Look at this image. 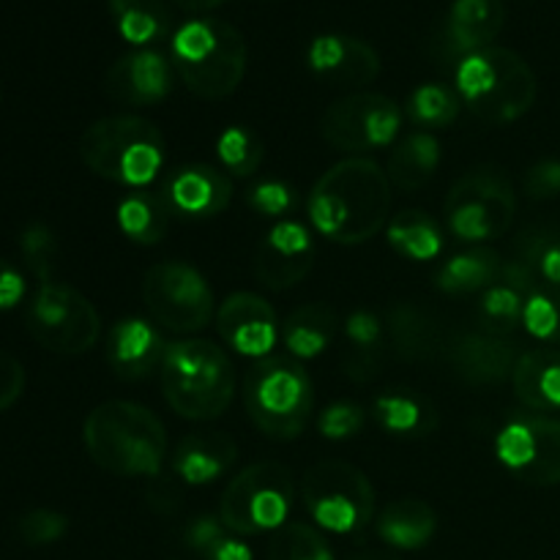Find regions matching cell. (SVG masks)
<instances>
[{"mask_svg":"<svg viewBox=\"0 0 560 560\" xmlns=\"http://www.w3.org/2000/svg\"><path fill=\"white\" fill-rule=\"evenodd\" d=\"M306 213L323 238L355 246L375 238L392 213V180L377 162L350 156L312 186Z\"/></svg>","mask_w":560,"mask_h":560,"instance_id":"6da1fadb","label":"cell"},{"mask_svg":"<svg viewBox=\"0 0 560 560\" xmlns=\"http://www.w3.org/2000/svg\"><path fill=\"white\" fill-rule=\"evenodd\" d=\"M82 443L98 468L124 479H159L167 459V430L159 416L129 399L93 408L82 424Z\"/></svg>","mask_w":560,"mask_h":560,"instance_id":"7a4b0ae2","label":"cell"},{"mask_svg":"<svg viewBox=\"0 0 560 560\" xmlns=\"http://www.w3.org/2000/svg\"><path fill=\"white\" fill-rule=\"evenodd\" d=\"M159 377L164 399L180 419H219L235 399L233 361L208 339H180L170 345Z\"/></svg>","mask_w":560,"mask_h":560,"instance_id":"3957f363","label":"cell"},{"mask_svg":"<svg viewBox=\"0 0 560 560\" xmlns=\"http://www.w3.org/2000/svg\"><path fill=\"white\" fill-rule=\"evenodd\" d=\"M173 66L197 98L222 102L246 74L244 33L224 20L184 22L173 33Z\"/></svg>","mask_w":560,"mask_h":560,"instance_id":"277c9868","label":"cell"},{"mask_svg":"<svg viewBox=\"0 0 560 560\" xmlns=\"http://www.w3.org/2000/svg\"><path fill=\"white\" fill-rule=\"evenodd\" d=\"M536 74L523 55L487 47L457 66V96L485 124H512L536 102Z\"/></svg>","mask_w":560,"mask_h":560,"instance_id":"5b68a950","label":"cell"},{"mask_svg":"<svg viewBox=\"0 0 560 560\" xmlns=\"http://www.w3.org/2000/svg\"><path fill=\"white\" fill-rule=\"evenodd\" d=\"M80 156L91 173L118 186H145L164 164V137L140 115H113L85 129Z\"/></svg>","mask_w":560,"mask_h":560,"instance_id":"8992f818","label":"cell"},{"mask_svg":"<svg viewBox=\"0 0 560 560\" xmlns=\"http://www.w3.org/2000/svg\"><path fill=\"white\" fill-rule=\"evenodd\" d=\"M244 405L252 424L273 441H293L315 408V386L293 355H266L246 370Z\"/></svg>","mask_w":560,"mask_h":560,"instance_id":"52a82bcc","label":"cell"},{"mask_svg":"<svg viewBox=\"0 0 560 560\" xmlns=\"http://www.w3.org/2000/svg\"><path fill=\"white\" fill-rule=\"evenodd\" d=\"M446 224L463 244H490L509 233L517 213V191L506 170L481 164L468 170L446 197Z\"/></svg>","mask_w":560,"mask_h":560,"instance_id":"ba28073f","label":"cell"},{"mask_svg":"<svg viewBox=\"0 0 560 560\" xmlns=\"http://www.w3.org/2000/svg\"><path fill=\"white\" fill-rule=\"evenodd\" d=\"M295 485L288 465L255 463L241 470L219 501V523L238 536H257L279 530L293 509Z\"/></svg>","mask_w":560,"mask_h":560,"instance_id":"9c48e42d","label":"cell"},{"mask_svg":"<svg viewBox=\"0 0 560 560\" xmlns=\"http://www.w3.org/2000/svg\"><path fill=\"white\" fill-rule=\"evenodd\" d=\"M304 506L320 528L331 534H355L375 514V490L364 470L345 459H323L304 476Z\"/></svg>","mask_w":560,"mask_h":560,"instance_id":"30bf717a","label":"cell"},{"mask_svg":"<svg viewBox=\"0 0 560 560\" xmlns=\"http://www.w3.org/2000/svg\"><path fill=\"white\" fill-rule=\"evenodd\" d=\"M27 334L44 350L58 355H82L102 339V317L96 306L63 282H44L33 293L25 312Z\"/></svg>","mask_w":560,"mask_h":560,"instance_id":"8fae6325","label":"cell"},{"mask_svg":"<svg viewBox=\"0 0 560 560\" xmlns=\"http://www.w3.org/2000/svg\"><path fill=\"white\" fill-rule=\"evenodd\" d=\"M142 301L159 328L180 337L208 328L217 315L211 284L195 266L180 260H164L148 268Z\"/></svg>","mask_w":560,"mask_h":560,"instance_id":"7c38bea8","label":"cell"},{"mask_svg":"<svg viewBox=\"0 0 560 560\" xmlns=\"http://www.w3.org/2000/svg\"><path fill=\"white\" fill-rule=\"evenodd\" d=\"M399 129H402V109L383 93H350L337 98L323 115V137L328 145L345 153L392 145Z\"/></svg>","mask_w":560,"mask_h":560,"instance_id":"4fadbf2b","label":"cell"},{"mask_svg":"<svg viewBox=\"0 0 560 560\" xmlns=\"http://www.w3.org/2000/svg\"><path fill=\"white\" fill-rule=\"evenodd\" d=\"M495 454L525 485H560V421L547 416L509 421L498 432Z\"/></svg>","mask_w":560,"mask_h":560,"instance_id":"5bb4252c","label":"cell"},{"mask_svg":"<svg viewBox=\"0 0 560 560\" xmlns=\"http://www.w3.org/2000/svg\"><path fill=\"white\" fill-rule=\"evenodd\" d=\"M219 337L238 355L246 359H266L279 342L277 312L262 295L233 293L219 304L217 312Z\"/></svg>","mask_w":560,"mask_h":560,"instance_id":"9a60e30c","label":"cell"},{"mask_svg":"<svg viewBox=\"0 0 560 560\" xmlns=\"http://www.w3.org/2000/svg\"><path fill=\"white\" fill-rule=\"evenodd\" d=\"M315 268V241L301 222L282 219L268 230L255 257V273L266 288L288 290Z\"/></svg>","mask_w":560,"mask_h":560,"instance_id":"2e32d148","label":"cell"},{"mask_svg":"<svg viewBox=\"0 0 560 560\" xmlns=\"http://www.w3.org/2000/svg\"><path fill=\"white\" fill-rule=\"evenodd\" d=\"M173 88V69L167 58L153 49H135L115 60L104 77V91L126 107H148L162 102Z\"/></svg>","mask_w":560,"mask_h":560,"instance_id":"e0dca14e","label":"cell"},{"mask_svg":"<svg viewBox=\"0 0 560 560\" xmlns=\"http://www.w3.org/2000/svg\"><path fill=\"white\" fill-rule=\"evenodd\" d=\"M312 71L345 88L370 85L381 74V55L364 38L345 36V33H326L312 42L310 52Z\"/></svg>","mask_w":560,"mask_h":560,"instance_id":"ac0fdd59","label":"cell"},{"mask_svg":"<svg viewBox=\"0 0 560 560\" xmlns=\"http://www.w3.org/2000/svg\"><path fill=\"white\" fill-rule=\"evenodd\" d=\"M164 197L175 213L191 219H211L228 211L233 200V180L213 164H189L167 180Z\"/></svg>","mask_w":560,"mask_h":560,"instance_id":"d6986e66","label":"cell"},{"mask_svg":"<svg viewBox=\"0 0 560 560\" xmlns=\"http://www.w3.org/2000/svg\"><path fill=\"white\" fill-rule=\"evenodd\" d=\"M170 345L151 323L140 317L115 323L107 339V361L120 381H142L162 370Z\"/></svg>","mask_w":560,"mask_h":560,"instance_id":"ffe728a7","label":"cell"},{"mask_svg":"<svg viewBox=\"0 0 560 560\" xmlns=\"http://www.w3.org/2000/svg\"><path fill=\"white\" fill-rule=\"evenodd\" d=\"M454 372L470 386H495L512 377L517 364V350L509 337H492L485 331L459 334L452 350Z\"/></svg>","mask_w":560,"mask_h":560,"instance_id":"44dd1931","label":"cell"},{"mask_svg":"<svg viewBox=\"0 0 560 560\" xmlns=\"http://www.w3.org/2000/svg\"><path fill=\"white\" fill-rule=\"evenodd\" d=\"M238 459V443L228 432L202 430L195 435H186L175 446L173 474L186 485H211L222 479Z\"/></svg>","mask_w":560,"mask_h":560,"instance_id":"7402d4cb","label":"cell"},{"mask_svg":"<svg viewBox=\"0 0 560 560\" xmlns=\"http://www.w3.org/2000/svg\"><path fill=\"white\" fill-rule=\"evenodd\" d=\"M506 22L503 0H454L446 16V44L459 58L492 47Z\"/></svg>","mask_w":560,"mask_h":560,"instance_id":"603a6c76","label":"cell"},{"mask_svg":"<svg viewBox=\"0 0 560 560\" xmlns=\"http://www.w3.org/2000/svg\"><path fill=\"white\" fill-rule=\"evenodd\" d=\"M514 394L525 408L550 413L560 408V350L534 348L517 355L512 372Z\"/></svg>","mask_w":560,"mask_h":560,"instance_id":"cb8c5ba5","label":"cell"},{"mask_svg":"<svg viewBox=\"0 0 560 560\" xmlns=\"http://www.w3.org/2000/svg\"><path fill=\"white\" fill-rule=\"evenodd\" d=\"M438 530V514L421 498H399L377 517V536L394 550H421Z\"/></svg>","mask_w":560,"mask_h":560,"instance_id":"d4e9b609","label":"cell"},{"mask_svg":"<svg viewBox=\"0 0 560 560\" xmlns=\"http://www.w3.org/2000/svg\"><path fill=\"white\" fill-rule=\"evenodd\" d=\"M339 328V317L331 304H304L290 312L282 323L279 339L293 359L306 361L326 353Z\"/></svg>","mask_w":560,"mask_h":560,"instance_id":"484cf974","label":"cell"},{"mask_svg":"<svg viewBox=\"0 0 560 560\" xmlns=\"http://www.w3.org/2000/svg\"><path fill=\"white\" fill-rule=\"evenodd\" d=\"M441 164V142L432 131H413L397 142L388 159V180L399 191H419L435 178Z\"/></svg>","mask_w":560,"mask_h":560,"instance_id":"4316f807","label":"cell"},{"mask_svg":"<svg viewBox=\"0 0 560 560\" xmlns=\"http://www.w3.org/2000/svg\"><path fill=\"white\" fill-rule=\"evenodd\" d=\"M388 345L394 348V353L405 361H424L441 348V328L432 320L430 312H424L421 306L408 304H394L388 310Z\"/></svg>","mask_w":560,"mask_h":560,"instance_id":"83f0119b","label":"cell"},{"mask_svg":"<svg viewBox=\"0 0 560 560\" xmlns=\"http://www.w3.org/2000/svg\"><path fill=\"white\" fill-rule=\"evenodd\" d=\"M503 260L498 252L487 249V246H476V249L454 255L446 260L438 271L435 284L448 295H470L485 293L492 284L501 282Z\"/></svg>","mask_w":560,"mask_h":560,"instance_id":"f1b7e54d","label":"cell"},{"mask_svg":"<svg viewBox=\"0 0 560 560\" xmlns=\"http://www.w3.org/2000/svg\"><path fill=\"white\" fill-rule=\"evenodd\" d=\"M173 206L167 197L151 191H135L118 206V228L129 241L140 246H153L167 235L173 222Z\"/></svg>","mask_w":560,"mask_h":560,"instance_id":"f546056e","label":"cell"},{"mask_svg":"<svg viewBox=\"0 0 560 560\" xmlns=\"http://www.w3.org/2000/svg\"><path fill=\"white\" fill-rule=\"evenodd\" d=\"M109 11L120 36L140 49L173 33V11L164 0H109Z\"/></svg>","mask_w":560,"mask_h":560,"instance_id":"4dcf8cb0","label":"cell"},{"mask_svg":"<svg viewBox=\"0 0 560 560\" xmlns=\"http://www.w3.org/2000/svg\"><path fill=\"white\" fill-rule=\"evenodd\" d=\"M388 244L408 260H435L443 249V233L435 219L424 211H405L394 217L386 228Z\"/></svg>","mask_w":560,"mask_h":560,"instance_id":"1f68e13d","label":"cell"},{"mask_svg":"<svg viewBox=\"0 0 560 560\" xmlns=\"http://www.w3.org/2000/svg\"><path fill=\"white\" fill-rule=\"evenodd\" d=\"M372 413H375L377 424L383 430L402 438L424 435L435 424V413L421 399L410 397V394H386V397H377Z\"/></svg>","mask_w":560,"mask_h":560,"instance_id":"d6a6232c","label":"cell"},{"mask_svg":"<svg viewBox=\"0 0 560 560\" xmlns=\"http://www.w3.org/2000/svg\"><path fill=\"white\" fill-rule=\"evenodd\" d=\"M459 107H463V102H459L457 91L441 85V82H427V85L416 88L408 98L410 120L424 126V131L452 126L457 120Z\"/></svg>","mask_w":560,"mask_h":560,"instance_id":"836d02e7","label":"cell"},{"mask_svg":"<svg viewBox=\"0 0 560 560\" xmlns=\"http://www.w3.org/2000/svg\"><path fill=\"white\" fill-rule=\"evenodd\" d=\"M525 299L517 290L506 288V284H492L485 290L479 301V328L492 337H509L517 326H523Z\"/></svg>","mask_w":560,"mask_h":560,"instance_id":"e575fe53","label":"cell"},{"mask_svg":"<svg viewBox=\"0 0 560 560\" xmlns=\"http://www.w3.org/2000/svg\"><path fill=\"white\" fill-rule=\"evenodd\" d=\"M217 153L224 173L238 175V178H249L262 164L260 137L252 129H246V126H230V129H224L217 140Z\"/></svg>","mask_w":560,"mask_h":560,"instance_id":"d590c367","label":"cell"},{"mask_svg":"<svg viewBox=\"0 0 560 560\" xmlns=\"http://www.w3.org/2000/svg\"><path fill=\"white\" fill-rule=\"evenodd\" d=\"M268 560H334V552L312 525L288 523L273 530Z\"/></svg>","mask_w":560,"mask_h":560,"instance_id":"8d00e7d4","label":"cell"},{"mask_svg":"<svg viewBox=\"0 0 560 560\" xmlns=\"http://www.w3.org/2000/svg\"><path fill=\"white\" fill-rule=\"evenodd\" d=\"M523 326L530 337L545 342L547 348L560 345V290L541 284L534 295L525 299Z\"/></svg>","mask_w":560,"mask_h":560,"instance_id":"74e56055","label":"cell"},{"mask_svg":"<svg viewBox=\"0 0 560 560\" xmlns=\"http://www.w3.org/2000/svg\"><path fill=\"white\" fill-rule=\"evenodd\" d=\"M20 252L33 277L42 279V284L52 282V271L58 266V241H55L52 230L44 224H31L20 235Z\"/></svg>","mask_w":560,"mask_h":560,"instance_id":"f35d334b","label":"cell"},{"mask_svg":"<svg viewBox=\"0 0 560 560\" xmlns=\"http://www.w3.org/2000/svg\"><path fill=\"white\" fill-rule=\"evenodd\" d=\"M69 530V520L52 509H33V512L22 514L16 523V534L27 547H47L60 541Z\"/></svg>","mask_w":560,"mask_h":560,"instance_id":"ab89813d","label":"cell"},{"mask_svg":"<svg viewBox=\"0 0 560 560\" xmlns=\"http://www.w3.org/2000/svg\"><path fill=\"white\" fill-rule=\"evenodd\" d=\"M364 408H359L355 402H334L317 419L320 427V435L328 441H348L355 432H361L364 427Z\"/></svg>","mask_w":560,"mask_h":560,"instance_id":"60d3db41","label":"cell"},{"mask_svg":"<svg viewBox=\"0 0 560 560\" xmlns=\"http://www.w3.org/2000/svg\"><path fill=\"white\" fill-rule=\"evenodd\" d=\"M249 206L262 217L282 219L295 208V191L282 180H262L249 191Z\"/></svg>","mask_w":560,"mask_h":560,"instance_id":"b9f144b4","label":"cell"},{"mask_svg":"<svg viewBox=\"0 0 560 560\" xmlns=\"http://www.w3.org/2000/svg\"><path fill=\"white\" fill-rule=\"evenodd\" d=\"M345 331H348L353 350H359V353H383V323L372 312H353L345 323Z\"/></svg>","mask_w":560,"mask_h":560,"instance_id":"7bdbcfd3","label":"cell"},{"mask_svg":"<svg viewBox=\"0 0 560 560\" xmlns=\"http://www.w3.org/2000/svg\"><path fill=\"white\" fill-rule=\"evenodd\" d=\"M525 195L530 200H552L560 195V162L558 159H541L525 175Z\"/></svg>","mask_w":560,"mask_h":560,"instance_id":"ee69618b","label":"cell"},{"mask_svg":"<svg viewBox=\"0 0 560 560\" xmlns=\"http://www.w3.org/2000/svg\"><path fill=\"white\" fill-rule=\"evenodd\" d=\"M25 392V366L11 353L0 350V413L9 410Z\"/></svg>","mask_w":560,"mask_h":560,"instance_id":"f6af8a7d","label":"cell"},{"mask_svg":"<svg viewBox=\"0 0 560 560\" xmlns=\"http://www.w3.org/2000/svg\"><path fill=\"white\" fill-rule=\"evenodd\" d=\"M222 528H224V525L217 523V520H211V517L197 520V523L189 525V530H186V545H189L191 550L208 556V552H211L213 547H217L219 541L224 539Z\"/></svg>","mask_w":560,"mask_h":560,"instance_id":"bcb514c9","label":"cell"},{"mask_svg":"<svg viewBox=\"0 0 560 560\" xmlns=\"http://www.w3.org/2000/svg\"><path fill=\"white\" fill-rule=\"evenodd\" d=\"M25 295V279L22 273L11 266L9 260L0 257V310H11Z\"/></svg>","mask_w":560,"mask_h":560,"instance_id":"7dc6e473","label":"cell"},{"mask_svg":"<svg viewBox=\"0 0 560 560\" xmlns=\"http://www.w3.org/2000/svg\"><path fill=\"white\" fill-rule=\"evenodd\" d=\"M206 558L208 560H252V550L246 545H241V541L228 539V536H224V539L219 541Z\"/></svg>","mask_w":560,"mask_h":560,"instance_id":"c3c4849f","label":"cell"},{"mask_svg":"<svg viewBox=\"0 0 560 560\" xmlns=\"http://www.w3.org/2000/svg\"><path fill=\"white\" fill-rule=\"evenodd\" d=\"M178 9L184 11H195V14H206V11L217 9L219 3H224V0H173Z\"/></svg>","mask_w":560,"mask_h":560,"instance_id":"681fc988","label":"cell"},{"mask_svg":"<svg viewBox=\"0 0 560 560\" xmlns=\"http://www.w3.org/2000/svg\"><path fill=\"white\" fill-rule=\"evenodd\" d=\"M353 560H399L394 552H383V550H372V552H361Z\"/></svg>","mask_w":560,"mask_h":560,"instance_id":"f907efd6","label":"cell"},{"mask_svg":"<svg viewBox=\"0 0 560 560\" xmlns=\"http://www.w3.org/2000/svg\"><path fill=\"white\" fill-rule=\"evenodd\" d=\"M0 98H3V91H0Z\"/></svg>","mask_w":560,"mask_h":560,"instance_id":"816d5d0a","label":"cell"}]
</instances>
